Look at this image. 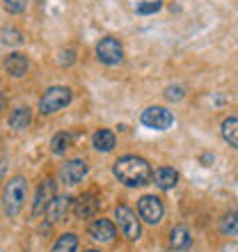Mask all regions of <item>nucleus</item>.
Masks as SVG:
<instances>
[{"label":"nucleus","instance_id":"f257e3e1","mask_svg":"<svg viewBox=\"0 0 238 252\" xmlns=\"http://www.w3.org/2000/svg\"><path fill=\"white\" fill-rule=\"evenodd\" d=\"M113 172L119 179V184H124V186H128V188L145 186L153 174L151 165H149L142 156H121L119 160H115Z\"/></svg>","mask_w":238,"mask_h":252},{"label":"nucleus","instance_id":"f03ea898","mask_svg":"<svg viewBox=\"0 0 238 252\" xmlns=\"http://www.w3.org/2000/svg\"><path fill=\"white\" fill-rule=\"evenodd\" d=\"M28 197V184L23 177H14L7 181L5 190H2V209L7 216H16L23 209Z\"/></svg>","mask_w":238,"mask_h":252},{"label":"nucleus","instance_id":"7ed1b4c3","mask_svg":"<svg viewBox=\"0 0 238 252\" xmlns=\"http://www.w3.org/2000/svg\"><path fill=\"white\" fill-rule=\"evenodd\" d=\"M73 99V94L69 87H62V85H55L51 90L44 92V96L39 99V113L41 115H53L58 110H62L64 106H69Z\"/></svg>","mask_w":238,"mask_h":252},{"label":"nucleus","instance_id":"20e7f679","mask_svg":"<svg viewBox=\"0 0 238 252\" xmlns=\"http://www.w3.org/2000/svg\"><path fill=\"white\" fill-rule=\"evenodd\" d=\"M115 220H117L119 229H121V234H124L128 241H138L140 236H142V225H140L138 216L126 204H119L117 209H115Z\"/></svg>","mask_w":238,"mask_h":252},{"label":"nucleus","instance_id":"39448f33","mask_svg":"<svg viewBox=\"0 0 238 252\" xmlns=\"http://www.w3.org/2000/svg\"><path fill=\"white\" fill-rule=\"evenodd\" d=\"M140 122L147 126V128H153V131H165L174 124V115L163 106H151L147 108L145 113L140 115Z\"/></svg>","mask_w":238,"mask_h":252},{"label":"nucleus","instance_id":"423d86ee","mask_svg":"<svg viewBox=\"0 0 238 252\" xmlns=\"http://www.w3.org/2000/svg\"><path fill=\"white\" fill-rule=\"evenodd\" d=\"M138 213L147 225H158L163 216H165V206L156 195H145L138 202Z\"/></svg>","mask_w":238,"mask_h":252},{"label":"nucleus","instance_id":"0eeeda50","mask_svg":"<svg viewBox=\"0 0 238 252\" xmlns=\"http://www.w3.org/2000/svg\"><path fill=\"white\" fill-rule=\"evenodd\" d=\"M96 55L99 60L108 66H115L124 60V46L121 41L115 39V37H103V39L96 44Z\"/></svg>","mask_w":238,"mask_h":252},{"label":"nucleus","instance_id":"6e6552de","mask_svg":"<svg viewBox=\"0 0 238 252\" xmlns=\"http://www.w3.org/2000/svg\"><path fill=\"white\" fill-rule=\"evenodd\" d=\"M87 174V163L80 158H73V160H66L62 170H60V177L64 181L66 186H78L80 181L85 179Z\"/></svg>","mask_w":238,"mask_h":252},{"label":"nucleus","instance_id":"1a4fd4ad","mask_svg":"<svg viewBox=\"0 0 238 252\" xmlns=\"http://www.w3.org/2000/svg\"><path fill=\"white\" fill-rule=\"evenodd\" d=\"M55 184L53 179H44L34 192V204H32V216H41V213H46V206L51 204V199L55 197Z\"/></svg>","mask_w":238,"mask_h":252},{"label":"nucleus","instance_id":"9d476101","mask_svg":"<svg viewBox=\"0 0 238 252\" xmlns=\"http://www.w3.org/2000/svg\"><path fill=\"white\" fill-rule=\"evenodd\" d=\"M99 209V199L94 192H85V195H80L76 202H73V216L78 220H85V218H92L94 213Z\"/></svg>","mask_w":238,"mask_h":252},{"label":"nucleus","instance_id":"9b49d317","mask_svg":"<svg viewBox=\"0 0 238 252\" xmlns=\"http://www.w3.org/2000/svg\"><path fill=\"white\" fill-rule=\"evenodd\" d=\"M69 206H71V197H66V195L53 197L51 199V204L46 206L48 222H60V220H64L66 213H69Z\"/></svg>","mask_w":238,"mask_h":252},{"label":"nucleus","instance_id":"f8f14e48","mask_svg":"<svg viewBox=\"0 0 238 252\" xmlns=\"http://www.w3.org/2000/svg\"><path fill=\"white\" fill-rule=\"evenodd\" d=\"M115 232H117L115 225L106 218L94 220L92 225H89V236H92L94 241H99V243H110V241L115 239Z\"/></svg>","mask_w":238,"mask_h":252},{"label":"nucleus","instance_id":"ddd939ff","mask_svg":"<svg viewBox=\"0 0 238 252\" xmlns=\"http://www.w3.org/2000/svg\"><path fill=\"white\" fill-rule=\"evenodd\" d=\"M151 179H153V184H156V188H160V190H172L178 184V172L174 167L163 165L151 174Z\"/></svg>","mask_w":238,"mask_h":252},{"label":"nucleus","instance_id":"4468645a","mask_svg":"<svg viewBox=\"0 0 238 252\" xmlns=\"http://www.w3.org/2000/svg\"><path fill=\"white\" fill-rule=\"evenodd\" d=\"M28 66H30V62H28L26 55H21V53H9L5 58V71L9 73L12 78H21V76H26Z\"/></svg>","mask_w":238,"mask_h":252},{"label":"nucleus","instance_id":"2eb2a0df","mask_svg":"<svg viewBox=\"0 0 238 252\" xmlns=\"http://www.w3.org/2000/svg\"><path fill=\"white\" fill-rule=\"evenodd\" d=\"M192 243V236L190 232L185 229L183 225H178L172 229V234H170V246L174 248V250H188Z\"/></svg>","mask_w":238,"mask_h":252},{"label":"nucleus","instance_id":"dca6fc26","mask_svg":"<svg viewBox=\"0 0 238 252\" xmlns=\"http://www.w3.org/2000/svg\"><path fill=\"white\" fill-rule=\"evenodd\" d=\"M94 149H99V152H113L115 145H117V138H115L113 131H106V128H101V131L94 133Z\"/></svg>","mask_w":238,"mask_h":252},{"label":"nucleus","instance_id":"f3484780","mask_svg":"<svg viewBox=\"0 0 238 252\" xmlns=\"http://www.w3.org/2000/svg\"><path fill=\"white\" fill-rule=\"evenodd\" d=\"M220 133H222L225 142H229L234 149H238V117H227L220 124Z\"/></svg>","mask_w":238,"mask_h":252},{"label":"nucleus","instance_id":"a211bd4d","mask_svg":"<svg viewBox=\"0 0 238 252\" xmlns=\"http://www.w3.org/2000/svg\"><path fill=\"white\" fill-rule=\"evenodd\" d=\"M30 124H32L30 108H16V110L9 115V126H12L14 131H23V128H28Z\"/></svg>","mask_w":238,"mask_h":252},{"label":"nucleus","instance_id":"6ab92c4d","mask_svg":"<svg viewBox=\"0 0 238 252\" xmlns=\"http://www.w3.org/2000/svg\"><path fill=\"white\" fill-rule=\"evenodd\" d=\"M71 142H73V135L71 133H58V135H53V140H51V152L55 154V156H62V154L71 147Z\"/></svg>","mask_w":238,"mask_h":252},{"label":"nucleus","instance_id":"aec40b11","mask_svg":"<svg viewBox=\"0 0 238 252\" xmlns=\"http://www.w3.org/2000/svg\"><path fill=\"white\" fill-rule=\"evenodd\" d=\"M78 250V236L76 234H62L51 252H76Z\"/></svg>","mask_w":238,"mask_h":252},{"label":"nucleus","instance_id":"412c9836","mask_svg":"<svg viewBox=\"0 0 238 252\" xmlns=\"http://www.w3.org/2000/svg\"><path fill=\"white\" fill-rule=\"evenodd\" d=\"M220 229L222 234H229V236H238V211H229L225 218L220 220Z\"/></svg>","mask_w":238,"mask_h":252},{"label":"nucleus","instance_id":"4be33fe9","mask_svg":"<svg viewBox=\"0 0 238 252\" xmlns=\"http://www.w3.org/2000/svg\"><path fill=\"white\" fill-rule=\"evenodd\" d=\"M2 44H7V46H16V44H21L23 41V37H21L19 30H14V28H2Z\"/></svg>","mask_w":238,"mask_h":252},{"label":"nucleus","instance_id":"5701e85b","mask_svg":"<svg viewBox=\"0 0 238 252\" xmlns=\"http://www.w3.org/2000/svg\"><path fill=\"white\" fill-rule=\"evenodd\" d=\"M160 7H163V2H160V0H149V2H138V5H135V12L145 16V14L158 12Z\"/></svg>","mask_w":238,"mask_h":252},{"label":"nucleus","instance_id":"b1692460","mask_svg":"<svg viewBox=\"0 0 238 252\" xmlns=\"http://www.w3.org/2000/svg\"><path fill=\"white\" fill-rule=\"evenodd\" d=\"M26 7H28V0H5V9L9 14L26 12Z\"/></svg>","mask_w":238,"mask_h":252},{"label":"nucleus","instance_id":"393cba45","mask_svg":"<svg viewBox=\"0 0 238 252\" xmlns=\"http://www.w3.org/2000/svg\"><path fill=\"white\" fill-rule=\"evenodd\" d=\"M165 96H167L170 101H181V99L185 96V90H183L181 85H170V87L165 90Z\"/></svg>","mask_w":238,"mask_h":252},{"label":"nucleus","instance_id":"a878e982","mask_svg":"<svg viewBox=\"0 0 238 252\" xmlns=\"http://www.w3.org/2000/svg\"><path fill=\"white\" fill-rule=\"evenodd\" d=\"M73 51H62L60 53V64H64V66H69V64H73Z\"/></svg>","mask_w":238,"mask_h":252},{"label":"nucleus","instance_id":"bb28decb","mask_svg":"<svg viewBox=\"0 0 238 252\" xmlns=\"http://www.w3.org/2000/svg\"><path fill=\"white\" fill-rule=\"evenodd\" d=\"M85 252H99V250H85Z\"/></svg>","mask_w":238,"mask_h":252}]
</instances>
